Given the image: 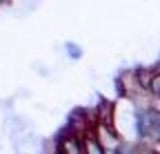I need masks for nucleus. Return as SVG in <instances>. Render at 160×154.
I'll list each match as a JSON object with an SVG mask.
<instances>
[{"label": "nucleus", "mask_w": 160, "mask_h": 154, "mask_svg": "<svg viewBox=\"0 0 160 154\" xmlns=\"http://www.w3.org/2000/svg\"><path fill=\"white\" fill-rule=\"evenodd\" d=\"M53 147H56V154H85L82 136L76 134L73 130H69V127H65V130L56 136Z\"/></svg>", "instance_id": "nucleus-1"}, {"label": "nucleus", "mask_w": 160, "mask_h": 154, "mask_svg": "<svg viewBox=\"0 0 160 154\" xmlns=\"http://www.w3.org/2000/svg\"><path fill=\"white\" fill-rule=\"evenodd\" d=\"M5 5H11V0H0V7H5Z\"/></svg>", "instance_id": "nucleus-5"}, {"label": "nucleus", "mask_w": 160, "mask_h": 154, "mask_svg": "<svg viewBox=\"0 0 160 154\" xmlns=\"http://www.w3.org/2000/svg\"><path fill=\"white\" fill-rule=\"evenodd\" d=\"M149 94L160 98V67L153 72V78H151V85H149Z\"/></svg>", "instance_id": "nucleus-4"}, {"label": "nucleus", "mask_w": 160, "mask_h": 154, "mask_svg": "<svg viewBox=\"0 0 160 154\" xmlns=\"http://www.w3.org/2000/svg\"><path fill=\"white\" fill-rule=\"evenodd\" d=\"M158 67H160V63H158Z\"/></svg>", "instance_id": "nucleus-6"}, {"label": "nucleus", "mask_w": 160, "mask_h": 154, "mask_svg": "<svg viewBox=\"0 0 160 154\" xmlns=\"http://www.w3.org/2000/svg\"><path fill=\"white\" fill-rule=\"evenodd\" d=\"M62 49H65V56H67L71 63L80 61V58H82V54H85V51H82V47H80L78 43H73V40H71V43H65V45H62Z\"/></svg>", "instance_id": "nucleus-3"}, {"label": "nucleus", "mask_w": 160, "mask_h": 154, "mask_svg": "<svg viewBox=\"0 0 160 154\" xmlns=\"http://www.w3.org/2000/svg\"><path fill=\"white\" fill-rule=\"evenodd\" d=\"M82 147H85V154H107V150L102 147V143L98 141L93 130L82 134Z\"/></svg>", "instance_id": "nucleus-2"}]
</instances>
